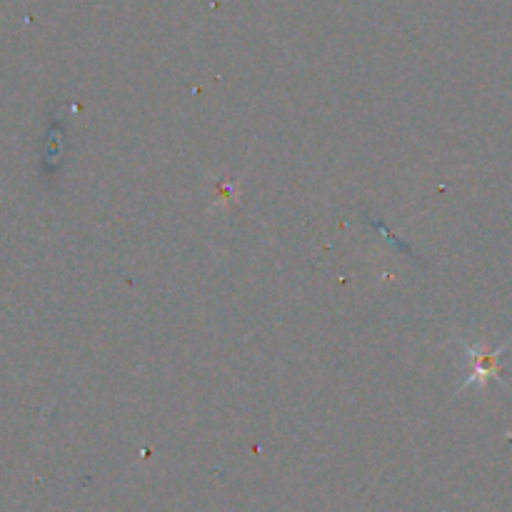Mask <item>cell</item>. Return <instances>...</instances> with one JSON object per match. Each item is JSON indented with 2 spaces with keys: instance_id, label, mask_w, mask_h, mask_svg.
I'll return each mask as SVG.
<instances>
[{
  "instance_id": "6da1fadb",
  "label": "cell",
  "mask_w": 512,
  "mask_h": 512,
  "mask_svg": "<svg viewBox=\"0 0 512 512\" xmlns=\"http://www.w3.org/2000/svg\"><path fill=\"white\" fill-rule=\"evenodd\" d=\"M508 345L510 340L500 345V348L488 350L483 348V345L460 343V348H463L470 365L468 380H465L463 388H468V385H485L490 383V380H500V365H503V353L508 350Z\"/></svg>"
}]
</instances>
